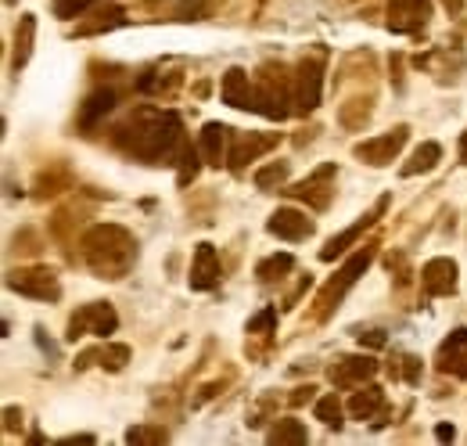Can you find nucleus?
<instances>
[{
    "label": "nucleus",
    "mask_w": 467,
    "mask_h": 446,
    "mask_svg": "<svg viewBox=\"0 0 467 446\" xmlns=\"http://www.w3.org/2000/svg\"><path fill=\"white\" fill-rule=\"evenodd\" d=\"M119 144L144 159V163H162V159H183L191 148L183 141V130H180V119L173 112H155V109H140L130 126L119 130Z\"/></svg>",
    "instance_id": "f257e3e1"
},
{
    "label": "nucleus",
    "mask_w": 467,
    "mask_h": 446,
    "mask_svg": "<svg viewBox=\"0 0 467 446\" xmlns=\"http://www.w3.org/2000/svg\"><path fill=\"white\" fill-rule=\"evenodd\" d=\"M87 249V263L109 281H119L137 260V241L122 230V227H94L83 241Z\"/></svg>",
    "instance_id": "f03ea898"
},
{
    "label": "nucleus",
    "mask_w": 467,
    "mask_h": 446,
    "mask_svg": "<svg viewBox=\"0 0 467 446\" xmlns=\"http://www.w3.org/2000/svg\"><path fill=\"white\" fill-rule=\"evenodd\" d=\"M281 65L274 69V65H263L259 69V87H255V109L263 112V115H270V119H285L288 115V101H295L292 94V83L288 80H281Z\"/></svg>",
    "instance_id": "7ed1b4c3"
},
{
    "label": "nucleus",
    "mask_w": 467,
    "mask_h": 446,
    "mask_svg": "<svg viewBox=\"0 0 467 446\" xmlns=\"http://www.w3.org/2000/svg\"><path fill=\"white\" fill-rule=\"evenodd\" d=\"M320 87H324V55L302 58L298 69L292 76V94H295V109L298 112H313L320 105Z\"/></svg>",
    "instance_id": "20e7f679"
},
{
    "label": "nucleus",
    "mask_w": 467,
    "mask_h": 446,
    "mask_svg": "<svg viewBox=\"0 0 467 446\" xmlns=\"http://www.w3.org/2000/svg\"><path fill=\"white\" fill-rule=\"evenodd\" d=\"M370 260H374V252H370V249H363V252H356L349 263H346V267L338 271V278L331 281V284H327V288L320 292V299H317L320 313H331V310H335V306L342 303V295H346L352 284H356V278H359V274H363V271L370 267Z\"/></svg>",
    "instance_id": "39448f33"
},
{
    "label": "nucleus",
    "mask_w": 467,
    "mask_h": 446,
    "mask_svg": "<svg viewBox=\"0 0 467 446\" xmlns=\"http://www.w3.org/2000/svg\"><path fill=\"white\" fill-rule=\"evenodd\" d=\"M119 324L116 310L109 306V303H90V306H83L72 321H68V338L76 342V338H83V334H112Z\"/></svg>",
    "instance_id": "423d86ee"
},
{
    "label": "nucleus",
    "mask_w": 467,
    "mask_h": 446,
    "mask_svg": "<svg viewBox=\"0 0 467 446\" xmlns=\"http://www.w3.org/2000/svg\"><path fill=\"white\" fill-rule=\"evenodd\" d=\"M407 126H396L392 133H385V137H374V141H363V144H356V155L363 159V163H370V166H389L396 155H400V148L407 144Z\"/></svg>",
    "instance_id": "0eeeda50"
},
{
    "label": "nucleus",
    "mask_w": 467,
    "mask_h": 446,
    "mask_svg": "<svg viewBox=\"0 0 467 446\" xmlns=\"http://www.w3.org/2000/svg\"><path fill=\"white\" fill-rule=\"evenodd\" d=\"M431 18V0H389V29L413 33Z\"/></svg>",
    "instance_id": "6e6552de"
},
{
    "label": "nucleus",
    "mask_w": 467,
    "mask_h": 446,
    "mask_svg": "<svg viewBox=\"0 0 467 446\" xmlns=\"http://www.w3.org/2000/svg\"><path fill=\"white\" fill-rule=\"evenodd\" d=\"M7 284H11L15 292H22V295H33V299H58L61 295L58 278H55V271H47V267L18 271V274H11Z\"/></svg>",
    "instance_id": "1a4fd4ad"
},
{
    "label": "nucleus",
    "mask_w": 467,
    "mask_h": 446,
    "mask_svg": "<svg viewBox=\"0 0 467 446\" xmlns=\"http://www.w3.org/2000/svg\"><path fill=\"white\" fill-rule=\"evenodd\" d=\"M220 278H223L220 256H216V249H213L209 241H202V245L194 249V260H191V288L209 292V288L220 284Z\"/></svg>",
    "instance_id": "9d476101"
},
{
    "label": "nucleus",
    "mask_w": 467,
    "mask_h": 446,
    "mask_svg": "<svg viewBox=\"0 0 467 446\" xmlns=\"http://www.w3.org/2000/svg\"><path fill=\"white\" fill-rule=\"evenodd\" d=\"M335 173H338L335 166H320L313 176H309V180H302L298 187H292L288 195H295V198H306L313 209H324V206L331 202V191H335V187H331Z\"/></svg>",
    "instance_id": "9b49d317"
},
{
    "label": "nucleus",
    "mask_w": 467,
    "mask_h": 446,
    "mask_svg": "<svg viewBox=\"0 0 467 446\" xmlns=\"http://www.w3.org/2000/svg\"><path fill=\"white\" fill-rule=\"evenodd\" d=\"M385 206H389V198H381V202H378V206H374V209H370L367 217H359V220L352 223L349 230H342L338 238H331V241L324 245V252H320V260H335V256H342V252H346L349 245H356V238H359V234H363V230H367L370 223L378 220L381 213H385Z\"/></svg>",
    "instance_id": "f8f14e48"
},
{
    "label": "nucleus",
    "mask_w": 467,
    "mask_h": 446,
    "mask_svg": "<svg viewBox=\"0 0 467 446\" xmlns=\"http://www.w3.org/2000/svg\"><path fill=\"white\" fill-rule=\"evenodd\" d=\"M220 98L223 105L231 109H255V94H252V83H248V72L244 69H231L220 83Z\"/></svg>",
    "instance_id": "ddd939ff"
},
{
    "label": "nucleus",
    "mask_w": 467,
    "mask_h": 446,
    "mask_svg": "<svg viewBox=\"0 0 467 446\" xmlns=\"http://www.w3.org/2000/svg\"><path fill=\"white\" fill-rule=\"evenodd\" d=\"M266 230L285 238V241H302V238L313 234V223L306 220V213H298V209H277L266 223Z\"/></svg>",
    "instance_id": "4468645a"
},
{
    "label": "nucleus",
    "mask_w": 467,
    "mask_h": 446,
    "mask_svg": "<svg viewBox=\"0 0 467 446\" xmlns=\"http://www.w3.org/2000/svg\"><path fill=\"white\" fill-rule=\"evenodd\" d=\"M424 288L431 295H453L457 292V263L453 260H431L424 267Z\"/></svg>",
    "instance_id": "2eb2a0df"
},
{
    "label": "nucleus",
    "mask_w": 467,
    "mask_h": 446,
    "mask_svg": "<svg viewBox=\"0 0 467 446\" xmlns=\"http://www.w3.org/2000/svg\"><path fill=\"white\" fill-rule=\"evenodd\" d=\"M374 371H378V364H374L370 356H346V360H338V364L331 367V382H335V386H356V382L370 378Z\"/></svg>",
    "instance_id": "dca6fc26"
},
{
    "label": "nucleus",
    "mask_w": 467,
    "mask_h": 446,
    "mask_svg": "<svg viewBox=\"0 0 467 446\" xmlns=\"http://www.w3.org/2000/svg\"><path fill=\"white\" fill-rule=\"evenodd\" d=\"M439 364H442V371L467 375V328H457V332L442 342V349H439Z\"/></svg>",
    "instance_id": "f3484780"
},
{
    "label": "nucleus",
    "mask_w": 467,
    "mask_h": 446,
    "mask_svg": "<svg viewBox=\"0 0 467 446\" xmlns=\"http://www.w3.org/2000/svg\"><path fill=\"white\" fill-rule=\"evenodd\" d=\"M116 101H119V90H112V87L94 90V94L83 101V109H79V126H83V130H90L101 115H109V112L116 109Z\"/></svg>",
    "instance_id": "a211bd4d"
},
{
    "label": "nucleus",
    "mask_w": 467,
    "mask_h": 446,
    "mask_svg": "<svg viewBox=\"0 0 467 446\" xmlns=\"http://www.w3.org/2000/svg\"><path fill=\"white\" fill-rule=\"evenodd\" d=\"M277 144V133H270V137H234V148H231V166L241 169L244 163H252L255 155H263V152H270Z\"/></svg>",
    "instance_id": "6ab92c4d"
},
{
    "label": "nucleus",
    "mask_w": 467,
    "mask_h": 446,
    "mask_svg": "<svg viewBox=\"0 0 467 446\" xmlns=\"http://www.w3.org/2000/svg\"><path fill=\"white\" fill-rule=\"evenodd\" d=\"M223 148H227V126H220V122H205V130H202V152H205V159H209L213 166H220Z\"/></svg>",
    "instance_id": "aec40b11"
},
{
    "label": "nucleus",
    "mask_w": 467,
    "mask_h": 446,
    "mask_svg": "<svg viewBox=\"0 0 467 446\" xmlns=\"http://www.w3.org/2000/svg\"><path fill=\"white\" fill-rule=\"evenodd\" d=\"M33 33H36V18L33 15H22L18 33H15V58H11L15 69H22L29 61V55H33Z\"/></svg>",
    "instance_id": "412c9836"
},
{
    "label": "nucleus",
    "mask_w": 467,
    "mask_h": 446,
    "mask_svg": "<svg viewBox=\"0 0 467 446\" xmlns=\"http://www.w3.org/2000/svg\"><path fill=\"white\" fill-rule=\"evenodd\" d=\"M381 407H385V392L378 389V386H370V389L356 392V396L349 399V410L356 414V418H363V421H367V418H374V414H378Z\"/></svg>",
    "instance_id": "4be33fe9"
},
{
    "label": "nucleus",
    "mask_w": 467,
    "mask_h": 446,
    "mask_svg": "<svg viewBox=\"0 0 467 446\" xmlns=\"http://www.w3.org/2000/svg\"><path fill=\"white\" fill-rule=\"evenodd\" d=\"M442 159V148L435 144V141H428V144H420L417 152H413V159H410L407 166H403V176H413V173H428V169H435V163Z\"/></svg>",
    "instance_id": "5701e85b"
},
{
    "label": "nucleus",
    "mask_w": 467,
    "mask_h": 446,
    "mask_svg": "<svg viewBox=\"0 0 467 446\" xmlns=\"http://www.w3.org/2000/svg\"><path fill=\"white\" fill-rule=\"evenodd\" d=\"M292 256L288 252H281V256H270V260H263L259 267H255V278H263V281H274V278H281V274H288L292 271Z\"/></svg>",
    "instance_id": "b1692460"
},
{
    "label": "nucleus",
    "mask_w": 467,
    "mask_h": 446,
    "mask_svg": "<svg viewBox=\"0 0 467 446\" xmlns=\"http://www.w3.org/2000/svg\"><path fill=\"white\" fill-rule=\"evenodd\" d=\"M285 180H288V163H270L266 169H259V173H255V184H259L263 191L281 187Z\"/></svg>",
    "instance_id": "393cba45"
},
{
    "label": "nucleus",
    "mask_w": 467,
    "mask_h": 446,
    "mask_svg": "<svg viewBox=\"0 0 467 446\" xmlns=\"http://www.w3.org/2000/svg\"><path fill=\"white\" fill-rule=\"evenodd\" d=\"M270 443H306V429L298 421H277V429L270 432Z\"/></svg>",
    "instance_id": "a878e982"
},
{
    "label": "nucleus",
    "mask_w": 467,
    "mask_h": 446,
    "mask_svg": "<svg viewBox=\"0 0 467 446\" xmlns=\"http://www.w3.org/2000/svg\"><path fill=\"white\" fill-rule=\"evenodd\" d=\"M317 418H320L324 425H331V429H342V403H338L335 396H324V399L317 403Z\"/></svg>",
    "instance_id": "bb28decb"
},
{
    "label": "nucleus",
    "mask_w": 467,
    "mask_h": 446,
    "mask_svg": "<svg viewBox=\"0 0 467 446\" xmlns=\"http://www.w3.org/2000/svg\"><path fill=\"white\" fill-rule=\"evenodd\" d=\"M98 0H55V15L58 18H76V15H83V11H90Z\"/></svg>",
    "instance_id": "cd10ccee"
},
{
    "label": "nucleus",
    "mask_w": 467,
    "mask_h": 446,
    "mask_svg": "<svg viewBox=\"0 0 467 446\" xmlns=\"http://www.w3.org/2000/svg\"><path fill=\"white\" fill-rule=\"evenodd\" d=\"M101 360L112 367V371H119L126 360H130V349L126 345H112V349H101Z\"/></svg>",
    "instance_id": "c85d7f7f"
},
{
    "label": "nucleus",
    "mask_w": 467,
    "mask_h": 446,
    "mask_svg": "<svg viewBox=\"0 0 467 446\" xmlns=\"http://www.w3.org/2000/svg\"><path fill=\"white\" fill-rule=\"evenodd\" d=\"M274 321H277V313L274 310H263L255 321H248V332H266V328H274Z\"/></svg>",
    "instance_id": "c756f323"
},
{
    "label": "nucleus",
    "mask_w": 467,
    "mask_h": 446,
    "mask_svg": "<svg viewBox=\"0 0 467 446\" xmlns=\"http://www.w3.org/2000/svg\"><path fill=\"white\" fill-rule=\"evenodd\" d=\"M126 440H130V443H144V440H166V432H140V429H137V432H130Z\"/></svg>",
    "instance_id": "7c9ffc66"
},
{
    "label": "nucleus",
    "mask_w": 467,
    "mask_h": 446,
    "mask_svg": "<svg viewBox=\"0 0 467 446\" xmlns=\"http://www.w3.org/2000/svg\"><path fill=\"white\" fill-rule=\"evenodd\" d=\"M435 436H439V440H453V425H439Z\"/></svg>",
    "instance_id": "2f4dec72"
},
{
    "label": "nucleus",
    "mask_w": 467,
    "mask_h": 446,
    "mask_svg": "<svg viewBox=\"0 0 467 446\" xmlns=\"http://www.w3.org/2000/svg\"><path fill=\"white\" fill-rule=\"evenodd\" d=\"M442 4H446L450 11H461V0H442Z\"/></svg>",
    "instance_id": "473e14b6"
},
{
    "label": "nucleus",
    "mask_w": 467,
    "mask_h": 446,
    "mask_svg": "<svg viewBox=\"0 0 467 446\" xmlns=\"http://www.w3.org/2000/svg\"><path fill=\"white\" fill-rule=\"evenodd\" d=\"M461 159L467 163V133H464V141H461Z\"/></svg>",
    "instance_id": "72a5a7b5"
}]
</instances>
